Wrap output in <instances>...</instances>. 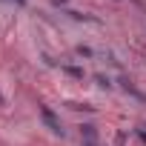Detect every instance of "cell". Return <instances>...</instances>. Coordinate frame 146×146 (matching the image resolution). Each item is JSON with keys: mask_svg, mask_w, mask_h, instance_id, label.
Wrapping results in <instances>:
<instances>
[{"mask_svg": "<svg viewBox=\"0 0 146 146\" xmlns=\"http://www.w3.org/2000/svg\"><path fill=\"white\" fill-rule=\"evenodd\" d=\"M40 115H43V120H46V126L54 132V135H63V129H60V120L54 117V112L49 109V106H40Z\"/></svg>", "mask_w": 146, "mask_h": 146, "instance_id": "6da1fadb", "label": "cell"}, {"mask_svg": "<svg viewBox=\"0 0 146 146\" xmlns=\"http://www.w3.org/2000/svg\"><path fill=\"white\" fill-rule=\"evenodd\" d=\"M66 72H69V75H75V78H80V75H83V72H80V69H75V66H66Z\"/></svg>", "mask_w": 146, "mask_h": 146, "instance_id": "7a4b0ae2", "label": "cell"}]
</instances>
